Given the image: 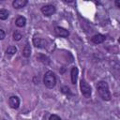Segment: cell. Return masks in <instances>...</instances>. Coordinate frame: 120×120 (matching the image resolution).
<instances>
[{
  "label": "cell",
  "instance_id": "obj_8",
  "mask_svg": "<svg viewBox=\"0 0 120 120\" xmlns=\"http://www.w3.org/2000/svg\"><path fill=\"white\" fill-rule=\"evenodd\" d=\"M78 72H79L78 68L73 67V68H71V71H70V77H71V82H72L73 84H75L76 82H77V79H78Z\"/></svg>",
  "mask_w": 120,
  "mask_h": 120
},
{
  "label": "cell",
  "instance_id": "obj_18",
  "mask_svg": "<svg viewBox=\"0 0 120 120\" xmlns=\"http://www.w3.org/2000/svg\"><path fill=\"white\" fill-rule=\"evenodd\" d=\"M5 36H6V34H5L4 30L0 29V39H4L5 38Z\"/></svg>",
  "mask_w": 120,
  "mask_h": 120
},
{
  "label": "cell",
  "instance_id": "obj_3",
  "mask_svg": "<svg viewBox=\"0 0 120 120\" xmlns=\"http://www.w3.org/2000/svg\"><path fill=\"white\" fill-rule=\"evenodd\" d=\"M80 87H81V92H82V94L85 98H90L91 93H92V89H91L90 85H89L84 80H82V81H81Z\"/></svg>",
  "mask_w": 120,
  "mask_h": 120
},
{
  "label": "cell",
  "instance_id": "obj_17",
  "mask_svg": "<svg viewBox=\"0 0 120 120\" xmlns=\"http://www.w3.org/2000/svg\"><path fill=\"white\" fill-rule=\"evenodd\" d=\"M49 120H61V119H60V117H59L58 115H56V114H52V115L50 116Z\"/></svg>",
  "mask_w": 120,
  "mask_h": 120
},
{
  "label": "cell",
  "instance_id": "obj_11",
  "mask_svg": "<svg viewBox=\"0 0 120 120\" xmlns=\"http://www.w3.org/2000/svg\"><path fill=\"white\" fill-rule=\"evenodd\" d=\"M15 23H16V25L18 27H23L26 24V19L24 17H22V16H20V17L17 18Z\"/></svg>",
  "mask_w": 120,
  "mask_h": 120
},
{
  "label": "cell",
  "instance_id": "obj_19",
  "mask_svg": "<svg viewBox=\"0 0 120 120\" xmlns=\"http://www.w3.org/2000/svg\"><path fill=\"white\" fill-rule=\"evenodd\" d=\"M115 5H116V7H117V8H119V7H120V4H119V2H118V1H116V2H115Z\"/></svg>",
  "mask_w": 120,
  "mask_h": 120
},
{
  "label": "cell",
  "instance_id": "obj_7",
  "mask_svg": "<svg viewBox=\"0 0 120 120\" xmlns=\"http://www.w3.org/2000/svg\"><path fill=\"white\" fill-rule=\"evenodd\" d=\"M105 38H106L105 36H103V35H101V34H98V35L93 36L92 38H91V40H92V42L95 43V44H100V43H102V42L105 40Z\"/></svg>",
  "mask_w": 120,
  "mask_h": 120
},
{
  "label": "cell",
  "instance_id": "obj_2",
  "mask_svg": "<svg viewBox=\"0 0 120 120\" xmlns=\"http://www.w3.org/2000/svg\"><path fill=\"white\" fill-rule=\"evenodd\" d=\"M43 82L45 84L46 87L48 88H52L55 86V83H56V78H55V75L52 71H47L44 75V79H43Z\"/></svg>",
  "mask_w": 120,
  "mask_h": 120
},
{
  "label": "cell",
  "instance_id": "obj_14",
  "mask_svg": "<svg viewBox=\"0 0 120 120\" xmlns=\"http://www.w3.org/2000/svg\"><path fill=\"white\" fill-rule=\"evenodd\" d=\"M16 52H17V49L15 46H9L7 49V53H8V54H14V53H16Z\"/></svg>",
  "mask_w": 120,
  "mask_h": 120
},
{
  "label": "cell",
  "instance_id": "obj_10",
  "mask_svg": "<svg viewBox=\"0 0 120 120\" xmlns=\"http://www.w3.org/2000/svg\"><path fill=\"white\" fill-rule=\"evenodd\" d=\"M12 5L15 8H22L27 5V1L26 0H15V1H13Z\"/></svg>",
  "mask_w": 120,
  "mask_h": 120
},
{
  "label": "cell",
  "instance_id": "obj_15",
  "mask_svg": "<svg viewBox=\"0 0 120 120\" xmlns=\"http://www.w3.org/2000/svg\"><path fill=\"white\" fill-rule=\"evenodd\" d=\"M38 59L40 60V61H41L42 63H44V64H48V63H49V58L46 57V56H44V55H42V54H39V55L38 56Z\"/></svg>",
  "mask_w": 120,
  "mask_h": 120
},
{
  "label": "cell",
  "instance_id": "obj_5",
  "mask_svg": "<svg viewBox=\"0 0 120 120\" xmlns=\"http://www.w3.org/2000/svg\"><path fill=\"white\" fill-rule=\"evenodd\" d=\"M54 32H55V34H56L57 36L62 37V38H67V37L68 36V34H69L67 29H65V28H63V27H60V26H56V27L54 28Z\"/></svg>",
  "mask_w": 120,
  "mask_h": 120
},
{
  "label": "cell",
  "instance_id": "obj_16",
  "mask_svg": "<svg viewBox=\"0 0 120 120\" xmlns=\"http://www.w3.org/2000/svg\"><path fill=\"white\" fill-rule=\"evenodd\" d=\"M22 38V34H21V33H19V32H17V31L13 34V38H14L15 40H20Z\"/></svg>",
  "mask_w": 120,
  "mask_h": 120
},
{
  "label": "cell",
  "instance_id": "obj_4",
  "mask_svg": "<svg viewBox=\"0 0 120 120\" xmlns=\"http://www.w3.org/2000/svg\"><path fill=\"white\" fill-rule=\"evenodd\" d=\"M41 12L45 16H51L55 12V8L52 5H46L41 8Z\"/></svg>",
  "mask_w": 120,
  "mask_h": 120
},
{
  "label": "cell",
  "instance_id": "obj_6",
  "mask_svg": "<svg viewBox=\"0 0 120 120\" xmlns=\"http://www.w3.org/2000/svg\"><path fill=\"white\" fill-rule=\"evenodd\" d=\"M8 103H9V105H10L11 108H13V109H17V108L19 107V105H20V99H19L18 97H16V96H12V97L9 98Z\"/></svg>",
  "mask_w": 120,
  "mask_h": 120
},
{
  "label": "cell",
  "instance_id": "obj_12",
  "mask_svg": "<svg viewBox=\"0 0 120 120\" xmlns=\"http://www.w3.org/2000/svg\"><path fill=\"white\" fill-rule=\"evenodd\" d=\"M22 55L24 57H29L31 55V47L29 44H26L22 50Z\"/></svg>",
  "mask_w": 120,
  "mask_h": 120
},
{
  "label": "cell",
  "instance_id": "obj_9",
  "mask_svg": "<svg viewBox=\"0 0 120 120\" xmlns=\"http://www.w3.org/2000/svg\"><path fill=\"white\" fill-rule=\"evenodd\" d=\"M33 43H34V45L36 47H38V48H42V47H45L46 46V41L43 40L40 38H34Z\"/></svg>",
  "mask_w": 120,
  "mask_h": 120
},
{
  "label": "cell",
  "instance_id": "obj_13",
  "mask_svg": "<svg viewBox=\"0 0 120 120\" xmlns=\"http://www.w3.org/2000/svg\"><path fill=\"white\" fill-rule=\"evenodd\" d=\"M8 17V11L7 9H0V20H6Z\"/></svg>",
  "mask_w": 120,
  "mask_h": 120
},
{
  "label": "cell",
  "instance_id": "obj_1",
  "mask_svg": "<svg viewBox=\"0 0 120 120\" xmlns=\"http://www.w3.org/2000/svg\"><path fill=\"white\" fill-rule=\"evenodd\" d=\"M97 89L99 94V96L102 98L104 100H110L111 99V93L109 91V86L108 83L104 81H100L97 84Z\"/></svg>",
  "mask_w": 120,
  "mask_h": 120
}]
</instances>
